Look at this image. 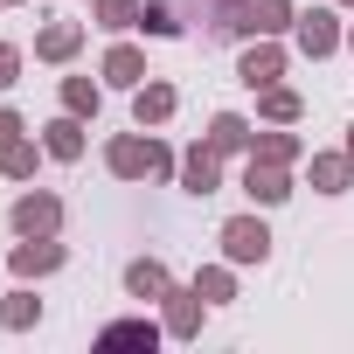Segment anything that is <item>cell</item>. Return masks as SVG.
<instances>
[{"mask_svg": "<svg viewBox=\"0 0 354 354\" xmlns=\"http://www.w3.org/2000/svg\"><path fill=\"white\" fill-rule=\"evenodd\" d=\"M299 21L292 0H216L209 8V35L216 42H257V35H285Z\"/></svg>", "mask_w": 354, "mask_h": 354, "instance_id": "1", "label": "cell"}, {"mask_svg": "<svg viewBox=\"0 0 354 354\" xmlns=\"http://www.w3.org/2000/svg\"><path fill=\"white\" fill-rule=\"evenodd\" d=\"M104 167L118 174V181H174L181 174V153H174L167 139H139V132H118L111 146H104Z\"/></svg>", "mask_w": 354, "mask_h": 354, "instance_id": "2", "label": "cell"}, {"mask_svg": "<svg viewBox=\"0 0 354 354\" xmlns=\"http://www.w3.org/2000/svg\"><path fill=\"white\" fill-rule=\"evenodd\" d=\"M8 223H15V236H63V195L28 188V195H15Z\"/></svg>", "mask_w": 354, "mask_h": 354, "instance_id": "3", "label": "cell"}, {"mask_svg": "<svg viewBox=\"0 0 354 354\" xmlns=\"http://www.w3.org/2000/svg\"><path fill=\"white\" fill-rule=\"evenodd\" d=\"M292 42H299V56H333L340 42H347V28H340V15L333 8H299V21H292Z\"/></svg>", "mask_w": 354, "mask_h": 354, "instance_id": "4", "label": "cell"}, {"mask_svg": "<svg viewBox=\"0 0 354 354\" xmlns=\"http://www.w3.org/2000/svg\"><path fill=\"white\" fill-rule=\"evenodd\" d=\"M216 243H223L230 264H264V257H271V223H264V216H230Z\"/></svg>", "mask_w": 354, "mask_h": 354, "instance_id": "5", "label": "cell"}, {"mask_svg": "<svg viewBox=\"0 0 354 354\" xmlns=\"http://www.w3.org/2000/svg\"><path fill=\"white\" fill-rule=\"evenodd\" d=\"M70 264V250L56 243V236H21L15 250H8V271L15 278H49V271H63Z\"/></svg>", "mask_w": 354, "mask_h": 354, "instance_id": "6", "label": "cell"}, {"mask_svg": "<svg viewBox=\"0 0 354 354\" xmlns=\"http://www.w3.org/2000/svg\"><path fill=\"white\" fill-rule=\"evenodd\" d=\"M174 181H181L195 202H209V195L223 188V153H216L209 139H202V146H188V153H181V174H174Z\"/></svg>", "mask_w": 354, "mask_h": 354, "instance_id": "7", "label": "cell"}, {"mask_svg": "<svg viewBox=\"0 0 354 354\" xmlns=\"http://www.w3.org/2000/svg\"><path fill=\"white\" fill-rule=\"evenodd\" d=\"M243 195H250L257 209L292 202V167H278V160H243Z\"/></svg>", "mask_w": 354, "mask_h": 354, "instance_id": "8", "label": "cell"}, {"mask_svg": "<svg viewBox=\"0 0 354 354\" xmlns=\"http://www.w3.org/2000/svg\"><path fill=\"white\" fill-rule=\"evenodd\" d=\"M160 306H167V319H160V326H167V340H195V333H202V313H209V299H202L195 285H174Z\"/></svg>", "mask_w": 354, "mask_h": 354, "instance_id": "9", "label": "cell"}, {"mask_svg": "<svg viewBox=\"0 0 354 354\" xmlns=\"http://www.w3.org/2000/svg\"><path fill=\"white\" fill-rule=\"evenodd\" d=\"M236 77L250 84V91H264V84H278L285 77V49H278V35H257L243 56H236Z\"/></svg>", "mask_w": 354, "mask_h": 354, "instance_id": "10", "label": "cell"}, {"mask_svg": "<svg viewBox=\"0 0 354 354\" xmlns=\"http://www.w3.org/2000/svg\"><path fill=\"white\" fill-rule=\"evenodd\" d=\"M174 104H181V91L160 84V77H146V84L132 91V125H139V132H146V125H167V118H174Z\"/></svg>", "mask_w": 354, "mask_h": 354, "instance_id": "11", "label": "cell"}, {"mask_svg": "<svg viewBox=\"0 0 354 354\" xmlns=\"http://www.w3.org/2000/svg\"><path fill=\"white\" fill-rule=\"evenodd\" d=\"M77 49H84V21H49V28H35V56H42V63H77Z\"/></svg>", "mask_w": 354, "mask_h": 354, "instance_id": "12", "label": "cell"}, {"mask_svg": "<svg viewBox=\"0 0 354 354\" xmlns=\"http://www.w3.org/2000/svg\"><path fill=\"white\" fill-rule=\"evenodd\" d=\"M97 70H104V84H118V91H139V84H146V77H153V70H146V56H139V49H132V42H111V49H104V63H97Z\"/></svg>", "mask_w": 354, "mask_h": 354, "instance_id": "13", "label": "cell"}, {"mask_svg": "<svg viewBox=\"0 0 354 354\" xmlns=\"http://www.w3.org/2000/svg\"><path fill=\"white\" fill-rule=\"evenodd\" d=\"M243 160H278V167H299V160H306V139H299L292 125H271V132H257V139H250V153H243Z\"/></svg>", "mask_w": 354, "mask_h": 354, "instance_id": "14", "label": "cell"}, {"mask_svg": "<svg viewBox=\"0 0 354 354\" xmlns=\"http://www.w3.org/2000/svg\"><path fill=\"white\" fill-rule=\"evenodd\" d=\"M306 174H313L319 195H347V181H354V153H347V146H340V153H313Z\"/></svg>", "mask_w": 354, "mask_h": 354, "instance_id": "15", "label": "cell"}, {"mask_svg": "<svg viewBox=\"0 0 354 354\" xmlns=\"http://www.w3.org/2000/svg\"><path fill=\"white\" fill-rule=\"evenodd\" d=\"M257 118H264V125H299V118H306V97H299L292 84H264V91H257Z\"/></svg>", "mask_w": 354, "mask_h": 354, "instance_id": "16", "label": "cell"}, {"mask_svg": "<svg viewBox=\"0 0 354 354\" xmlns=\"http://www.w3.org/2000/svg\"><path fill=\"white\" fill-rule=\"evenodd\" d=\"M42 146H49V160H84V146H91V139H84V118H77V111L49 118V125H42Z\"/></svg>", "mask_w": 354, "mask_h": 354, "instance_id": "17", "label": "cell"}, {"mask_svg": "<svg viewBox=\"0 0 354 354\" xmlns=\"http://www.w3.org/2000/svg\"><path fill=\"white\" fill-rule=\"evenodd\" d=\"M125 292H132V299H167V292H174V271H167L160 257H132V264H125Z\"/></svg>", "mask_w": 354, "mask_h": 354, "instance_id": "18", "label": "cell"}, {"mask_svg": "<svg viewBox=\"0 0 354 354\" xmlns=\"http://www.w3.org/2000/svg\"><path fill=\"white\" fill-rule=\"evenodd\" d=\"M167 340V326H153V319H111V326H97V347H160Z\"/></svg>", "mask_w": 354, "mask_h": 354, "instance_id": "19", "label": "cell"}, {"mask_svg": "<svg viewBox=\"0 0 354 354\" xmlns=\"http://www.w3.org/2000/svg\"><path fill=\"white\" fill-rule=\"evenodd\" d=\"M250 139H257V132H250L243 111H216V118H209V146H216L223 160H230V153H250Z\"/></svg>", "mask_w": 354, "mask_h": 354, "instance_id": "20", "label": "cell"}, {"mask_svg": "<svg viewBox=\"0 0 354 354\" xmlns=\"http://www.w3.org/2000/svg\"><path fill=\"white\" fill-rule=\"evenodd\" d=\"M0 326H8V333H28V326H42V299L28 292V278H21L8 299H0Z\"/></svg>", "mask_w": 354, "mask_h": 354, "instance_id": "21", "label": "cell"}, {"mask_svg": "<svg viewBox=\"0 0 354 354\" xmlns=\"http://www.w3.org/2000/svg\"><path fill=\"white\" fill-rule=\"evenodd\" d=\"M42 153H49V146H35V139L21 132L15 146H0V174H8V181H35V167H42Z\"/></svg>", "mask_w": 354, "mask_h": 354, "instance_id": "22", "label": "cell"}, {"mask_svg": "<svg viewBox=\"0 0 354 354\" xmlns=\"http://www.w3.org/2000/svg\"><path fill=\"white\" fill-rule=\"evenodd\" d=\"M97 104H104V84H91V77H63V111L97 118Z\"/></svg>", "mask_w": 354, "mask_h": 354, "instance_id": "23", "label": "cell"}, {"mask_svg": "<svg viewBox=\"0 0 354 354\" xmlns=\"http://www.w3.org/2000/svg\"><path fill=\"white\" fill-rule=\"evenodd\" d=\"M195 292H202L209 306H230V299H236V271H230V264H202V271H195Z\"/></svg>", "mask_w": 354, "mask_h": 354, "instance_id": "24", "label": "cell"}, {"mask_svg": "<svg viewBox=\"0 0 354 354\" xmlns=\"http://www.w3.org/2000/svg\"><path fill=\"white\" fill-rule=\"evenodd\" d=\"M139 28H146V35H160V42H174V35H181V15H174V0H139Z\"/></svg>", "mask_w": 354, "mask_h": 354, "instance_id": "25", "label": "cell"}, {"mask_svg": "<svg viewBox=\"0 0 354 354\" xmlns=\"http://www.w3.org/2000/svg\"><path fill=\"white\" fill-rule=\"evenodd\" d=\"M91 21L111 28V35L118 28H139V0H91Z\"/></svg>", "mask_w": 354, "mask_h": 354, "instance_id": "26", "label": "cell"}, {"mask_svg": "<svg viewBox=\"0 0 354 354\" xmlns=\"http://www.w3.org/2000/svg\"><path fill=\"white\" fill-rule=\"evenodd\" d=\"M15 84H21V49L0 42V91H15Z\"/></svg>", "mask_w": 354, "mask_h": 354, "instance_id": "27", "label": "cell"}, {"mask_svg": "<svg viewBox=\"0 0 354 354\" xmlns=\"http://www.w3.org/2000/svg\"><path fill=\"white\" fill-rule=\"evenodd\" d=\"M21 132H28V125H21V111H15V104H0V146H15Z\"/></svg>", "mask_w": 354, "mask_h": 354, "instance_id": "28", "label": "cell"}, {"mask_svg": "<svg viewBox=\"0 0 354 354\" xmlns=\"http://www.w3.org/2000/svg\"><path fill=\"white\" fill-rule=\"evenodd\" d=\"M0 8H28V0H0Z\"/></svg>", "mask_w": 354, "mask_h": 354, "instance_id": "29", "label": "cell"}, {"mask_svg": "<svg viewBox=\"0 0 354 354\" xmlns=\"http://www.w3.org/2000/svg\"><path fill=\"white\" fill-rule=\"evenodd\" d=\"M347 153H354V125H347Z\"/></svg>", "mask_w": 354, "mask_h": 354, "instance_id": "30", "label": "cell"}, {"mask_svg": "<svg viewBox=\"0 0 354 354\" xmlns=\"http://www.w3.org/2000/svg\"><path fill=\"white\" fill-rule=\"evenodd\" d=\"M333 8H354V0H333Z\"/></svg>", "mask_w": 354, "mask_h": 354, "instance_id": "31", "label": "cell"}, {"mask_svg": "<svg viewBox=\"0 0 354 354\" xmlns=\"http://www.w3.org/2000/svg\"><path fill=\"white\" fill-rule=\"evenodd\" d=\"M347 49H354V28H347Z\"/></svg>", "mask_w": 354, "mask_h": 354, "instance_id": "32", "label": "cell"}]
</instances>
